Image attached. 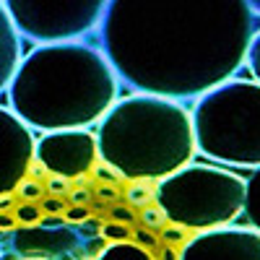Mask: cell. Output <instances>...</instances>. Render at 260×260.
<instances>
[{
	"label": "cell",
	"instance_id": "cell-1",
	"mask_svg": "<svg viewBox=\"0 0 260 260\" xmlns=\"http://www.w3.org/2000/svg\"><path fill=\"white\" fill-rule=\"evenodd\" d=\"M96 34L120 83L187 102L240 73L255 13L247 0H110Z\"/></svg>",
	"mask_w": 260,
	"mask_h": 260
},
{
	"label": "cell",
	"instance_id": "cell-2",
	"mask_svg": "<svg viewBox=\"0 0 260 260\" xmlns=\"http://www.w3.org/2000/svg\"><path fill=\"white\" fill-rule=\"evenodd\" d=\"M8 110L31 130L91 127L120 99V78L86 42L37 45L8 83Z\"/></svg>",
	"mask_w": 260,
	"mask_h": 260
},
{
	"label": "cell",
	"instance_id": "cell-3",
	"mask_svg": "<svg viewBox=\"0 0 260 260\" xmlns=\"http://www.w3.org/2000/svg\"><path fill=\"white\" fill-rule=\"evenodd\" d=\"M94 136L99 161L130 182H159L198 154L185 104L156 94L117 99Z\"/></svg>",
	"mask_w": 260,
	"mask_h": 260
},
{
	"label": "cell",
	"instance_id": "cell-4",
	"mask_svg": "<svg viewBox=\"0 0 260 260\" xmlns=\"http://www.w3.org/2000/svg\"><path fill=\"white\" fill-rule=\"evenodd\" d=\"M195 151L221 167H260V83L226 78L195 99Z\"/></svg>",
	"mask_w": 260,
	"mask_h": 260
},
{
	"label": "cell",
	"instance_id": "cell-5",
	"mask_svg": "<svg viewBox=\"0 0 260 260\" xmlns=\"http://www.w3.org/2000/svg\"><path fill=\"white\" fill-rule=\"evenodd\" d=\"M154 203L185 232L229 226L245 208V177L221 164H185L154 185Z\"/></svg>",
	"mask_w": 260,
	"mask_h": 260
},
{
	"label": "cell",
	"instance_id": "cell-6",
	"mask_svg": "<svg viewBox=\"0 0 260 260\" xmlns=\"http://www.w3.org/2000/svg\"><path fill=\"white\" fill-rule=\"evenodd\" d=\"M3 6L21 39L57 45L91 37L110 0H3Z\"/></svg>",
	"mask_w": 260,
	"mask_h": 260
},
{
	"label": "cell",
	"instance_id": "cell-7",
	"mask_svg": "<svg viewBox=\"0 0 260 260\" xmlns=\"http://www.w3.org/2000/svg\"><path fill=\"white\" fill-rule=\"evenodd\" d=\"M34 159L47 169V175H57L65 180L86 177L99 164L96 136L89 127L50 130L37 138Z\"/></svg>",
	"mask_w": 260,
	"mask_h": 260
},
{
	"label": "cell",
	"instance_id": "cell-8",
	"mask_svg": "<svg viewBox=\"0 0 260 260\" xmlns=\"http://www.w3.org/2000/svg\"><path fill=\"white\" fill-rule=\"evenodd\" d=\"M177 260H260V232L232 224L195 232L177 250Z\"/></svg>",
	"mask_w": 260,
	"mask_h": 260
},
{
	"label": "cell",
	"instance_id": "cell-9",
	"mask_svg": "<svg viewBox=\"0 0 260 260\" xmlns=\"http://www.w3.org/2000/svg\"><path fill=\"white\" fill-rule=\"evenodd\" d=\"M34 130L0 107V195H11L34 161Z\"/></svg>",
	"mask_w": 260,
	"mask_h": 260
},
{
	"label": "cell",
	"instance_id": "cell-10",
	"mask_svg": "<svg viewBox=\"0 0 260 260\" xmlns=\"http://www.w3.org/2000/svg\"><path fill=\"white\" fill-rule=\"evenodd\" d=\"M78 247V232L68 224L60 226H16L11 232V250L18 257H62Z\"/></svg>",
	"mask_w": 260,
	"mask_h": 260
},
{
	"label": "cell",
	"instance_id": "cell-11",
	"mask_svg": "<svg viewBox=\"0 0 260 260\" xmlns=\"http://www.w3.org/2000/svg\"><path fill=\"white\" fill-rule=\"evenodd\" d=\"M21 57H24L21 55V37L3 6V0H0V94L8 89Z\"/></svg>",
	"mask_w": 260,
	"mask_h": 260
},
{
	"label": "cell",
	"instance_id": "cell-12",
	"mask_svg": "<svg viewBox=\"0 0 260 260\" xmlns=\"http://www.w3.org/2000/svg\"><path fill=\"white\" fill-rule=\"evenodd\" d=\"M96 260H156V257L138 242L125 240V242H107V247L99 252Z\"/></svg>",
	"mask_w": 260,
	"mask_h": 260
},
{
	"label": "cell",
	"instance_id": "cell-13",
	"mask_svg": "<svg viewBox=\"0 0 260 260\" xmlns=\"http://www.w3.org/2000/svg\"><path fill=\"white\" fill-rule=\"evenodd\" d=\"M245 219H247V226L257 229L260 232V167L252 169L250 180H245Z\"/></svg>",
	"mask_w": 260,
	"mask_h": 260
},
{
	"label": "cell",
	"instance_id": "cell-14",
	"mask_svg": "<svg viewBox=\"0 0 260 260\" xmlns=\"http://www.w3.org/2000/svg\"><path fill=\"white\" fill-rule=\"evenodd\" d=\"M13 195L18 203H39L45 198V182H39L34 177H24L18 182V187L13 190Z\"/></svg>",
	"mask_w": 260,
	"mask_h": 260
},
{
	"label": "cell",
	"instance_id": "cell-15",
	"mask_svg": "<svg viewBox=\"0 0 260 260\" xmlns=\"http://www.w3.org/2000/svg\"><path fill=\"white\" fill-rule=\"evenodd\" d=\"M154 185H156V182L136 180L133 185L125 190L127 203H130V206H136V208H143V206H148V203H154Z\"/></svg>",
	"mask_w": 260,
	"mask_h": 260
},
{
	"label": "cell",
	"instance_id": "cell-16",
	"mask_svg": "<svg viewBox=\"0 0 260 260\" xmlns=\"http://www.w3.org/2000/svg\"><path fill=\"white\" fill-rule=\"evenodd\" d=\"M42 216H45V211H42L39 203H16L13 206V219L18 226H34L42 221Z\"/></svg>",
	"mask_w": 260,
	"mask_h": 260
},
{
	"label": "cell",
	"instance_id": "cell-17",
	"mask_svg": "<svg viewBox=\"0 0 260 260\" xmlns=\"http://www.w3.org/2000/svg\"><path fill=\"white\" fill-rule=\"evenodd\" d=\"M138 221H141L146 229H151V232H159L161 226L169 224V221H167V216H164V211H161L156 203L143 206V211H141V216H138Z\"/></svg>",
	"mask_w": 260,
	"mask_h": 260
},
{
	"label": "cell",
	"instance_id": "cell-18",
	"mask_svg": "<svg viewBox=\"0 0 260 260\" xmlns=\"http://www.w3.org/2000/svg\"><path fill=\"white\" fill-rule=\"evenodd\" d=\"M99 234L107 242H125V240H133V226L120 224V221H107V224H102Z\"/></svg>",
	"mask_w": 260,
	"mask_h": 260
},
{
	"label": "cell",
	"instance_id": "cell-19",
	"mask_svg": "<svg viewBox=\"0 0 260 260\" xmlns=\"http://www.w3.org/2000/svg\"><path fill=\"white\" fill-rule=\"evenodd\" d=\"M245 65L252 73V81L260 83V31H255L252 39H250V47H247V55H245Z\"/></svg>",
	"mask_w": 260,
	"mask_h": 260
},
{
	"label": "cell",
	"instance_id": "cell-20",
	"mask_svg": "<svg viewBox=\"0 0 260 260\" xmlns=\"http://www.w3.org/2000/svg\"><path fill=\"white\" fill-rule=\"evenodd\" d=\"M159 240L161 245H172V247H182L185 240H187V232L182 226H175V224H167L159 229Z\"/></svg>",
	"mask_w": 260,
	"mask_h": 260
},
{
	"label": "cell",
	"instance_id": "cell-21",
	"mask_svg": "<svg viewBox=\"0 0 260 260\" xmlns=\"http://www.w3.org/2000/svg\"><path fill=\"white\" fill-rule=\"evenodd\" d=\"M62 219H65V224H81V221H86V219H91V208H89V206L71 203L68 208L62 211Z\"/></svg>",
	"mask_w": 260,
	"mask_h": 260
},
{
	"label": "cell",
	"instance_id": "cell-22",
	"mask_svg": "<svg viewBox=\"0 0 260 260\" xmlns=\"http://www.w3.org/2000/svg\"><path fill=\"white\" fill-rule=\"evenodd\" d=\"M71 180L65 177H57V175H47V182H45V192L50 195H57V198H62L65 192H71Z\"/></svg>",
	"mask_w": 260,
	"mask_h": 260
},
{
	"label": "cell",
	"instance_id": "cell-23",
	"mask_svg": "<svg viewBox=\"0 0 260 260\" xmlns=\"http://www.w3.org/2000/svg\"><path fill=\"white\" fill-rule=\"evenodd\" d=\"M104 247H107V240H104L102 234L89 237V240H86V245H83V260H96Z\"/></svg>",
	"mask_w": 260,
	"mask_h": 260
},
{
	"label": "cell",
	"instance_id": "cell-24",
	"mask_svg": "<svg viewBox=\"0 0 260 260\" xmlns=\"http://www.w3.org/2000/svg\"><path fill=\"white\" fill-rule=\"evenodd\" d=\"M42 211H45L47 216H62V211L68 208V203H65V198H57V195H50V198H42L39 201Z\"/></svg>",
	"mask_w": 260,
	"mask_h": 260
},
{
	"label": "cell",
	"instance_id": "cell-25",
	"mask_svg": "<svg viewBox=\"0 0 260 260\" xmlns=\"http://www.w3.org/2000/svg\"><path fill=\"white\" fill-rule=\"evenodd\" d=\"M110 219L133 226V224H136V211L130 208V206H112V208H110Z\"/></svg>",
	"mask_w": 260,
	"mask_h": 260
},
{
	"label": "cell",
	"instance_id": "cell-26",
	"mask_svg": "<svg viewBox=\"0 0 260 260\" xmlns=\"http://www.w3.org/2000/svg\"><path fill=\"white\" fill-rule=\"evenodd\" d=\"M133 237L136 240L133 242H138L141 247H146V250H156V232H151V229H133Z\"/></svg>",
	"mask_w": 260,
	"mask_h": 260
},
{
	"label": "cell",
	"instance_id": "cell-27",
	"mask_svg": "<svg viewBox=\"0 0 260 260\" xmlns=\"http://www.w3.org/2000/svg\"><path fill=\"white\" fill-rule=\"evenodd\" d=\"M94 177H96V180H102L104 185H117V180H122L115 169H110V167L102 164V161L94 167Z\"/></svg>",
	"mask_w": 260,
	"mask_h": 260
},
{
	"label": "cell",
	"instance_id": "cell-28",
	"mask_svg": "<svg viewBox=\"0 0 260 260\" xmlns=\"http://www.w3.org/2000/svg\"><path fill=\"white\" fill-rule=\"evenodd\" d=\"M91 198H94V190H91V187H71V203L89 206Z\"/></svg>",
	"mask_w": 260,
	"mask_h": 260
},
{
	"label": "cell",
	"instance_id": "cell-29",
	"mask_svg": "<svg viewBox=\"0 0 260 260\" xmlns=\"http://www.w3.org/2000/svg\"><path fill=\"white\" fill-rule=\"evenodd\" d=\"M76 232H81L83 237H96L99 232H102V224L99 221H91V219H86V221H81L78 224V229Z\"/></svg>",
	"mask_w": 260,
	"mask_h": 260
},
{
	"label": "cell",
	"instance_id": "cell-30",
	"mask_svg": "<svg viewBox=\"0 0 260 260\" xmlns=\"http://www.w3.org/2000/svg\"><path fill=\"white\" fill-rule=\"evenodd\" d=\"M156 260H177V247H172V245H161L159 255H154Z\"/></svg>",
	"mask_w": 260,
	"mask_h": 260
},
{
	"label": "cell",
	"instance_id": "cell-31",
	"mask_svg": "<svg viewBox=\"0 0 260 260\" xmlns=\"http://www.w3.org/2000/svg\"><path fill=\"white\" fill-rule=\"evenodd\" d=\"M18 224H16V219H13V213H0V229L3 232H13Z\"/></svg>",
	"mask_w": 260,
	"mask_h": 260
},
{
	"label": "cell",
	"instance_id": "cell-32",
	"mask_svg": "<svg viewBox=\"0 0 260 260\" xmlns=\"http://www.w3.org/2000/svg\"><path fill=\"white\" fill-rule=\"evenodd\" d=\"M99 195H102V198H107V201H115L117 198V190H115V185H99Z\"/></svg>",
	"mask_w": 260,
	"mask_h": 260
},
{
	"label": "cell",
	"instance_id": "cell-33",
	"mask_svg": "<svg viewBox=\"0 0 260 260\" xmlns=\"http://www.w3.org/2000/svg\"><path fill=\"white\" fill-rule=\"evenodd\" d=\"M247 6H250V11L255 16H260V0H247Z\"/></svg>",
	"mask_w": 260,
	"mask_h": 260
},
{
	"label": "cell",
	"instance_id": "cell-34",
	"mask_svg": "<svg viewBox=\"0 0 260 260\" xmlns=\"http://www.w3.org/2000/svg\"><path fill=\"white\" fill-rule=\"evenodd\" d=\"M0 260H21V257L11 250V252H0Z\"/></svg>",
	"mask_w": 260,
	"mask_h": 260
},
{
	"label": "cell",
	"instance_id": "cell-35",
	"mask_svg": "<svg viewBox=\"0 0 260 260\" xmlns=\"http://www.w3.org/2000/svg\"><path fill=\"white\" fill-rule=\"evenodd\" d=\"M24 260H52V257H24Z\"/></svg>",
	"mask_w": 260,
	"mask_h": 260
}]
</instances>
